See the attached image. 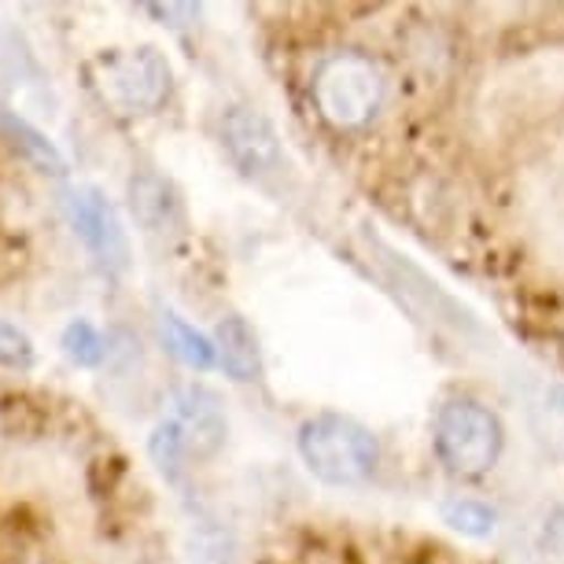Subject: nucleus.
<instances>
[{
    "label": "nucleus",
    "instance_id": "nucleus-1",
    "mask_svg": "<svg viewBox=\"0 0 564 564\" xmlns=\"http://www.w3.org/2000/svg\"><path fill=\"white\" fill-rule=\"evenodd\" d=\"M388 82L366 52H333L314 74V104L336 130H361L384 108Z\"/></svg>",
    "mask_w": 564,
    "mask_h": 564
},
{
    "label": "nucleus",
    "instance_id": "nucleus-2",
    "mask_svg": "<svg viewBox=\"0 0 564 564\" xmlns=\"http://www.w3.org/2000/svg\"><path fill=\"white\" fill-rule=\"evenodd\" d=\"M300 454L317 480L333 487H355L369 480L380 465L377 435L366 424L339 417V413H322V417L303 424Z\"/></svg>",
    "mask_w": 564,
    "mask_h": 564
},
{
    "label": "nucleus",
    "instance_id": "nucleus-3",
    "mask_svg": "<svg viewBox=\"0 0 564 564\" xmlns=\"http://www.w3.org/2000/svg\"><path fill=\"white\" fill-rule=\"evenodd\" d=\"M435 451L454 473L480 476L502 454V424L473 399H451L435 413Z\"/></svg>",
    "mask_w": 564,
    "mask_h": 564
},
{
    "label": "nucleus",
    "instance_id": "nucleus-4",
    "mask_svg": "<svg viewBox=\"0 0 564 564\" xmlns=\"http://www.w3.org/2000/svg\"><path fill=\"white\" fill-rule=\"evenodd\" d=\"M97 89L119 115H148L170 93V63L155 48L122 52L100 63Z\"/></svg>",
    "mask_w": 564,
    "mask_h": 564
},
{
    "label": "nucleus",
    "instance_id": "nucleus-5",
    "mask_svg": "<svg viewBox=\"0 0 564 564\" xmlns=\"http://www.w3.org/2000/svg\"><path fill=\"white\" fill-rule=\"evenodd\" d=\"M163 424L174 432V440L181 443V451L188 457H210L215 451H221V443H226V435H229L221 399L199 384H185L170 395Z\"/></svg>",
    "mask_w": 564,
    "mask_h": 564
},
{
    "label": "nucleus",
    "instance_id": "nucleus-6",
    "mask_svg": "<svg viewBox=\"0 0 564 564\" xmlns=\"http://www.w3.org/2000/svg\"><path fill=\"white\" fill-rule=\"evenodd\" d=\"M70 218H74V229L78 237L85 240L104 265L111 270H126L130 262V240H126V229L115 207L104 199L97 188H74L70 193Z\"/></svg>",
    "mask_w": 564,
    "mask_h": 564
},
{
    "label": "nucleus",
    "instance_id": "nucleus-7",
    "mask_svg": "<svg viewBox=\"0 0 564 564\" xmlns=\"http://www.w3.org/2000/svg\"><path fill=\"white\" fill-rule=\"evenodd\" d=\"M221 141H226L232 163L251 177L270 174L284 159L281 137H276L273 122L251 108H229L221 115Z\"/></svg>",
    "mask_w": 564,
    "mask_h": 564
},
{
    "label": "nucleus",
    "instance_id": "nucleus-8",
    "mask_svg": "<svg viewBox=\"0 0 564 564\" xmlns=\"http://www.w3.org/2000/svg\"><path fill=\"white\" fill-rule=\"evenodd\" d=\"M130 210L141 221V229L159 240H174L185 232V204H181L174 181H166L163 174L144 170L130 181Z\"/></svg>",
    "mask_w": 564,
    "mask_h": 564
},
{
    "label": "nucleus",
    "instance_id": "nucleus-9",
    "mask_svg": "<svg viewBox=\"0 0 564 564\" xmlns=\"http://www.w3.org/2000/svg\"><path fill=\"white\" fill-rule=\"evenodd\" d=\"M528 421L542 451L564 457V384L539 388L528 402Z\"/></svg>",
    "mask_w": 564,
    "mask_h": 564
},
{
    "label": "nucleus",
    "instance_id": "nucleus-10",
    "mask_svg": "<svg viewBox=\"0 0 564 564\" xmlns=\"http://www.w3.org/2000/svg\"><path fill=\"white\" fill-rule=\"evenodd\" d=\"M218 350H221V366L237 380L259 377V339H254L251 325L243 317H226L218 325Z\"/></svg>",
    "mask_w": 564,
    "mask_h": 564
},
{
    "label": "nucleus",
    "instance_id": "nucleus-11",
    "mask_svg": "<svg viewBox=\"0 0 564 564\" xmlns=\"http://www.w3.org/2000/svg\"><path fill=\"white\" fill-rule=\"evenodd\" d=\"M163 336L166 347L193 369H210L215 366V347H210L207 336H199L193 325H185L177 314H163Z\"/></svg>",
    "mask_w": 564,
    "mask_h": 564
},
{
    "label": "nucleus",
    "instance_id": "nucleus-12",
    "mask_svg": "<svg viewBox=\"0 0 564 564\" xmlns=\"http://www.w3.org/2000/svg\"><path fill=\"white\" fill-rule=\"evenodd\" d=\"M0 130H4L8 137H12V141L23 148V152L34 159V163H41V166H48L52 174H63V170H67V163H63V155L56 152V148H52L45 137H41L34 126H26L23 119H15V115H8L4 108H0Z\"/></svg>",
    "mask_w": 564,
    "mask_h": 564
},
{
    "label": "nucleus",
    "instance_id": "nucleus-13",
    "mask_svg": "<svg viewBox=\"0 0 564 564\" xmlns=\"http://www.w3.org/2000/svg\"><path fill=\"white\" fill-rule=\"evenodd\" d=\"M443 520L451 528L462 531V535L484 539V535H491V531H495L498 513H495V509H487L484 502H473V498H454V502L443 506Z\"/></svg>",
    "mask_w": 564,
    "mask_h": 564
},
{
    "label": "nucleus",
    "instance_id": "nucleus-14",
    "mask_svg": "<svg viewBox=\"0 0 564 564\" xmlns=\"http://www.w3.org/2000/svg\"><path fill=\"white\" fill-rule=\"evenodd\" d=\"M63 347H67V355L78 361V366H97L104 358V344L97 336V328L89 322H74L67 325V333H63Z\"/></svg>",
    "mask_w": 564,
    "mask_h": 564
},
{
    "label": "nucleus",
    "instance_id": "nucleus-15",
    "mask_svg": "<svg viewBox=\"0 0 564 564\" xmlns=\"http://www.w3.org/2000/svg\"><path fill=\"white\" fill-rule=\"evenodd\" d=\"M0 366H12V369L34 366V344H30V336L8 322H0Z\"/></svg>",
    "mask_w": 564,
    "mask_h": 564
}]
</instances>
